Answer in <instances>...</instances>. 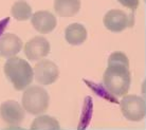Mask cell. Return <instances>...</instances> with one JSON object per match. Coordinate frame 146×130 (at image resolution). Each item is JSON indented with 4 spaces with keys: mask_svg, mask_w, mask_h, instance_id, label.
Here are the masks:
<instances>
[{
    "mask_svg": "<svg viewBox=\"0 0 146 130\" xmlns=\"http://www.w3.org/2000/svg\"><path fill=\"white\" fill-rule=\"evenodd\" d=\"M130 70L129 65L124 64H108L103 74V85L112 95L123 96L127 93L130 87Z\"/></svg>",
    "mask_w": 146,
    "mask_h": 130,
    "instance_id": "6da1fadb",
    "label": "cell"
},
{
    "mask_svg": "<svg viewBox=\"0 0 146 130\" xmlns=\"http://www.w3.org/2000/svg\"><path fill=\"white\" fill-rule=\"evenodd\" d=\"M4 74L15 90H25L33 82L34 72L32 67L25 59L16 56L10 57L4 65Z\"/></svg>",
    "mask_w": 146,
    "mask_h": 130,
    "instance_id": "7a4b0ae2",
    "label": "cell"
},
{
    "mask_svg": "<svg viewBox=\"0 0 146 130\" xmlns=\"http://www.w3.org/2000/svg\"><path fill=\"white\" fill-rule=\"evenodd\" d=\"M22 108L32 115L42 114L49 108V94L38 86L27 87L22 94Z\"/></svg>",
    "mask_w": 146,
    "mask_h": 130,
    "instance_id": "3957f363",
    "label": "cell"
},
{
    "mask_svg": "<svg viewBox=\"0 0 146 130\" xmlns=\"http://www.w3.org/2000/svg\"><path fill=\"white\" fill-rule=\"evenodd\" d=\"M121 111L128 121L140 122L144 119L146 113L145 101L135 94L126 95L121 101Z\"/></svg>",
    "mask_w": 146,
    "mask_h": 130,
    "instance_id": "277c9868",
    "label": "cell"
},
{
    "mask_svg": "<svg viewBox=\"0 0 146 130\" xmlns=\"http://www.w3.org/2000/svg\"><path fill=\"white\" fill-rule=\"evenodd\" d=\"M34 76L37 83L41 85H51L59 76L58 67L49 59H41L34 67Z\"/></svg>",
    "mask_w": 146,
    "mask_h": 130,
    "instance_id": "5b68a950",
    "label": "cell"
},
{
    "mask_svg": "<svg viewBox=\"0 0 146 130\" xmlns=\"http://www.w3.org/2000/svg\"><path fill=\"white\" fill-rule=\"evenodd\" d=\"M0 117L10 126H17L25 119V109L15 101H7L0 106Z\"/></svg>",
    "mask_w": 146,
    "mask_h": 130,
    "instance_id": "8992f818",
    "label": "cell"
},
{
    "mask_svg": "<svg viewBox=\"0 0 146 130\" xmlns=\"http://www.w3.org/2000/svg\"><path fill=\"white\" fill-rule=\"evenodd\" d=\"M25 54L29 60H39L50 52V42L44 37L36 36L25 44Z\"/></svg>",
    "mask_w": 146,
    "mask_h": 130,
    "instance_id": "52a82bcc",
    "label": "cell"
},
{
    "mask_svg": "<svg viewBox=\"0 0 146 130\" xmlns=\"http://www.w3.org/2000/svg\"><path fill=\"white\" fill-rule=\"evenodd\" d=\"M103 22L107 30L114 33L122 32L131 25L127 14L121 10H110L107 12L103 18Z\"/></svg>",
    "mask_w": 146,
    "mask_h": 130,
    "instance_id": "ba28073f",
    "label": "cell"
},
{
    "mask_svg": "<svg viewBox=\"0 0 146 130\" xmlns=\"http://www.w3.org/2000/svg\"><path fill=\"white\" fill-rule=\"evenodd\" d=\"M32 25L37 32L48 34L56 28L57 20L54 15L48 11H38L32 15Z\"/></svg>",
    "mask_w": 146,
    "mask_h": 130,
    "instance_id": "9c48e42d",
    "label": "cell"
},
{
    "mask_svg": "<svg viewBox=\"0 0 146 130\" xmlns=\"http://www.w3.org/2000/svg\"><path fill=\"white\" fill-rule=\"evenodd\" d=\"M22 40L17 35L5 33L0 36V56L10 58L18 54L22 49Z\"/></svg>",
    "mask_w": 146,
    "mask_h": 130,
    "instance_id": "30bf717a",
    "label": "cell"
},
{
    "mask_svg": "<svg viewBox=\"0 0 146 130\" xmlns=\"http://www.w3.org/2000/svg\"><path fill=\"white\" fill-rule=\"evenodd\" d=\"M65 38L71 46H80L87 38V30L80 23H72L67 27Z\"/></svg>",
    "mask_w": 146,
    "mask_h": 130,
    "instance_id": "8fae6325",
    "label": "cell"
},
{
    "mask_svg": "<svg viewBox=\"0 0 146 130\" xmlns=\"http://www.w3.org/2000/svg\"><path fill=\"white\" fill-rule=\"evenodd\" d=\"M80 9V0H54V10L60 17H72Z\"/></svg>",
    "mask_w": 146,
    "mask_h": 130,
    "instance_id": "7c38bea8",
    "label": "cell"
},
{
    "mask_svg": "<svg viewBox=\"0 0 146 130\" xmlns=\"http://www.w3.org/2000/svg\"><path fill=\"white\" fill-rule=\"evenodd\" d=\"M32 130H58L59 124L57 119L49 115H40L33 121L31 125Z\"/></svg>",
    "mask_w": 146,
    "mask_h": 130,
    "instance_id": "4fadbf2b",
    "label": "cell"
},
{
    "mask_svg": "<svg viewBox=\"0 0 146 130\" xmlns=\"http://www.w3.org/2000/svg\"><path fill=\"white\" fill-rule=\"evenodd\" d=\"M11 12L12 16L19 21H26L32 16V7L23 0L16 1L12 7Z\"/></svg>",
    "mask_w": 146,
    "mask_h": 130,
    "instance_id": "5bb4252c",
    "label": "cell"
},
{
    "mask_svg": "<svg viewBox=\"0 0 146 130\" xmlns=\"http://www.w3.org/2000/svg\"><path fill=\"white\" fill-rule=\"evenodd\" d=\"M117 1H119L122 5H124V7L130 9L132 11V13H135L140 3L139 0H117Z\"/></svg>",
    "mask_w": 146,
    "mask_h": 130,
    "instance_id": "9a60e30c",
    "label": "cell"
}]
</instances>
